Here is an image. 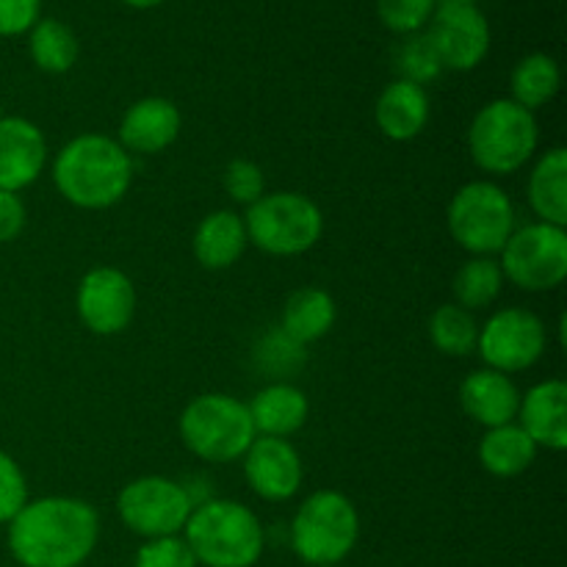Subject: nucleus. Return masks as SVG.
I'll list each match as a JSON object with an SVG mask.
<instances>
[{
	"mask_svg": "<svg viewBox=\"0 0 567 567\" xmlns=\"http://www.w3.org/2000/svg\"><path fill=\"white\" fill-rule=\"evenodd\" d=\"M255 360L271 377H291L305 365V347L288 338L280 327L266 332L255 347Z\"/></svg>",
	"mask_w": 567,
	"mask_h": 567,
	"instance_id": "nucleus-30",
	"label": "nucleus"
},
{
	"mask_svg": "<svg viewBox=\"0 0 567 567\" xmlns=\"http://www.w3.org/2000/svg\"><path fill=\"white\" fill-rule=\"evenodd\" d=\"M28 504V482L11 454L0 449V524H9Z\"/></svg>",
	"mask_w": 567,
	"mask_h": 567,
	"instance_id": "nucleus-34",
	"label": "nucleus"
},
{
	"mask_svg": "<svg viewBox=\"0 0 567 567\" xmlns=\"http://www.w3.org/2000/svg\"><path fill=\"white\" fill-rule=\"evenodd\" d=\"M449 233L471 255L493 258L515 233V205L498 183H465L446 210Z\"/></svg>",
	"mask_w": 567,
	"mask_h": 567,
	"instance_id": "nucleus-8",
	"label": "nucleus"
},
{
	"mask_svg": "<svg viewBox=\"0 0 567 567\" xmlns=\"http://www.w3.org/2000/svg\"><path fill=\"white\" fill-rule=\"evenodd\" d=\"M247 227H244V216H238L236 210H214V214L205 216L197 225L194 233V258L203 269L221 271L230 269L233 264H238V258L247 249Z\"/></svg>",
	"mask_w": 567,
	"mask_h": 567,
	"instance_id": "nucleus-20",
	"label": "nucleus"
},
{
	"mask_svg": "<svg viewBox=\"0 0 567 567\" xmlns=\"http://www.w3.org/2000/svg\"><path fill=\"white\" fill-rule=\"evenodd\" d=\"M435 9L437 0H377V14L382 25L399 37L421 33V28L430 25Z\"/></svg>",
	"mask_w": 567,
	"mask_h": 567,
	"instance_id": "nucleus-31",
	"label": "nucleus"
},
{
	"mask_svg": "<svg viewBox=\"0 0 567 567\" xmlns=\"http://www.w3.org/2000/svg\"><path fill=\"white\" fill-rule=\"evenodd\" d=\"M221 181H225L227 197L238 205H252L264 197V172L247 158L230 161Z\"/></svg>",
	"mask_w": 567,
	"mask_h": 567,
	"instance_id": "nucleus-33",
	"label": "nucleus"
},
{
	"mask_svg": "<svg viewBox=\"0 0 567 567\" xmlns=\"http://www.w3.org/2000/svg\"><path fill=\"white\" fill-rule=\"evenodd\" d=\"M441 3H471V6H476V0H437V6Z\"/></svg>",
	"mask_w": 567,
	"mask_h": 567,
	"instance_id": "nucleus-38",
	"label": "nucleus"
},
{
	"mask_svg": "<svg viewBox=\"0 0 567 567\" xmlns=\"http://www.w3.org/2000/svg\"><path fill=\"white\" fill-rule=\"evenodd\" d=\"M374 120L382 136L391 142H410L430 122V94L424 86L410 81H393L380 92L374 105Z\"/></svg>",
	"mask_w": 567,
	"mask_h": 567,
	"instance_id": "nucleus-19",
	"label": "nucleus"
},
{
	"mask_svg": "<svg viewBox=\"0 0 567 567\" xmlns=\"http://www.w3.org/2000/svg\"><path fill=\"white\" fill-rule=\"evenodd\" d=\"M42 0H0V37H22L39 22Z\"/></svg>",
	"mask_w": 567,
	"mask_h": 567,
	"instance_id": "nucleus-35",
	"label": "nucleus"
},
{
	"mask_svg": "<svg viewBox=\"0 0 567 567\" xmlns=\"http://www.w3.org/2000/svg\"><path fill=\"white\" fill-rule=\"evenodd\" d=\"M360 537V515L338 491H316L291 520V546L310 567H336L352 554Z\"/></svg>",
	"mask_w": 567,
	"mask_h": 567,
	"instance_id": "nucleus-6",
	"label": "nucleus"
},
{
	"mask_svg": "<svg viewBox=\"0 0 567 567\" xmlns=\"http://www.w3.org/2000/svg\"><path fill=\"white\" fill-rule=\"evenodd\" d=\"M540 144V127L532 111L515 100H493L476 111L468 127L474 164L487 175H515L529 164Z\"/></svg>",
	"mask_w": 567,
	"mask_h": 567,
	"instance_id": "nucleus-4",
	"label": "nucleus"
},
{
	"mask_svg": "<svg viewBox=\"0 0 567 567\" xmlns=\"http://www.w3.org/2000/svg\"><path fill=\"white\" fill-rule=\"evenodd\" d=\"M100 537L92 504L70 496L28 502L9 520V551L22 567H81Z\"/></svg>",
	"mask_w": 567,
	"mask_h": 567,
	"instance_id": "nucleus-1",
	"label": "nucleus"
},
{
	"mask_svg": "<svg viewBox=\"0 0 567 567\" xmlns=\"http://www.w3.org/2000/svg\"><path fill=\"white\" fill-rule=\"evenodd\" d=\"M244 476L264 502H288L302 487V457L286 437L258 435L244 454Z\"/></svg>",
	"mask_w": 567,
	"mask_h": 567,
	"instance_id": "nucleus-14",
	"label": "nucleus"
},
{
	"mask_svg": "<svg viewBox=\"0 0 567 567\" xmlns=\"http://www.w3.org/2000/svg\"><path fill=\"white\" fill-rule=\"evenodd\" d=\"M460 404L471 421L485 430H496L518 419L520 391L502 371L480 369L465 377L460 385Z\"/></svg>",
	"mask_w": 567,
	"mask_h": 567,
	"instance_id": "nucleus-17",
	"label": "nucleus"
},
{
	"mask_svg": "<svg viewBox=\"0 0 567 567\" xmlns=\"http://www.w3.org/2000/svg\"><path fill=\"white\" fill-rule=\"evenodd\" d=\"M28 50H31L33 64L50 75H64L75 66L81 55L75 31L61 20H39L28 31Z\"/></svg>",
	"mask_w": 567,
	"mask_h": 567,
	"instance_id": "nucleus-26",
	"label": "nucleus"
},
{
	"mask_svg": "<svg viewBox=\"0 0 567 567\" xmlns=\"http://www.w3.org/2000/svg\"><path fill=\"white\" fill-rule=\"evenodd\" d=\"M502 275L520 291H554L567 277V233L565 227L535 225L515 227L502 249Z\"/></svg>",
	"mask_w": 567,
	"mask_h": 567,
	"instance_id": "nucleus-9",
	"label": "nucleus"
},
{
	"mask_svg": "<svg viewBox=\"0 0 567 567\" xmlns=\"http://www.w3.org/2000/svg\"><path fill=\"white\" fill-rule=\"evenodd\" d=\"M548 347V330L532 310L524 308H504L493 313L485 324L480 327V349L487 369L502 371V374H515L526 371L543 358Z\"/></svg>",
	"mask_w": 567,
	"mask_h": 567,
	"instance_id": "nucleus-11",
	"label": "nucleus"
},
{
	"mask_svg": "<svg viewBox=\"0 0 567 567\" xmlns=\"http://www.w3.org/2000/svg\"><path fill=\"white\" fill-rule=\"evenodd\" d=\"M133 567H197V559L183 537H155L138 548Z\"/></svg>",
	"mask_w": 567,
	"mask_h": 567,
	"instance_id": "nucleus-32",
	"label": "nucleus"
},
{
	"mask_svg": "<svg viewBox=\"0 0 567 567\" xmlns=\"http://www.w3.org/2000/svg\"><path fill=\"white\" fill-rule=\"evenodd\" d=\"M537 460V446L518 424H504L487 430L480 441V463L487 474L498 480H513L524 474Z\"/></svg>",
	"mask_w": 567,
	"mask_h": 567,
	"instance_id": "nucleus-24",
	"label": "nucleus"
},
{
	"mask_svg": "<svg viewBox=\"0 0 567 567\" xmlns=\"http://www.w3.org/2000/svg\"><path fill=\"white\" fill-rule=\"evenodd\" d=\"M181 111L166 97H142L125 111L116 142L131 155H158L181 133Z\"/></svg>",
	"mask_w": 567,
	"mask_h": 567,
	"instance_id": "nucleus-16",
	"label": "nucleus"
},
{
	"mask_svg": "<svg viewBox=\"0 0 567 567\" xmlns=\"http://www.w3.org/2000/svg\"><path fill=\"white\" fill-rule=\"evenodd\" d=\"M532 210L546 225H567V153L565 147L546 150L529 175Z\"/></svg>",
	"mask_w": 567,
	"mask_h": 567,
	"instance_id": "nucleus-23",
	"label": "nucleus"
},
{
	"mask_svg": "<svg viewBox=\"0 0 567 567\" xmlns=\"http://www.w3.org/2000/svg\"><path fill=\"white\" fill-rule=\"evenodd\" d=\"M125 6H131V9H155V6H161L164 0H122Z\"/></svg>",
	"mask_w": 567,
	"mask_h": 567,
	"instance_id": "nucleus-37",
	"label": "nucleus"
},
{
	"mask_svg": "<svg viewBox=\"0 0 567 567\" xmlns=\"http://www.w3.org/2000/svg\"><path fill=\"white\" fill-rule=\"evenodd\" d=\"M396 70L402 81L419 83V86H426L435 78H441L443 64L441 55H437L435 44L426 33H410L396 50Z\"/></svg>",
	"mask_w": 567,
	"mask_h": 567,
	"instance_id": "nucleus-29",
	"label": "nucleus"
},
{
	"mask_svg": "<svg viewBox=\"0 0 567 567\" xmlns=\"http://www.w3.org/2000/svg\"><path fill=\"white\" fill-rule=\"evenodd\" d=\"M197 565L252 567L264 554L258 515L230 498H208L192 509L183 529Z\"/></svg>",
	"mask_w": 567,
	"mask_h": 567,
	"instance_id": "nucleus-3",
	"label": "nucleus"
},
{
	"mask_svg": "<svg viewBox=\"0 0 567 567\" xmlns=\"http://www.w3.org/2000/svg\"><path fill=\"white\" fill-rule=\"evenodd\" d=\"M426 37L435 44L443 70H474V66H480L487 59V50H491L487 17L471 3L437 6Z\"/></svg>",
	"mask_w": 567,
	"mask_h": 567,
	"instance_id": "nucleus-12",
	"label": "nucleus"
},
{
	"mask_svg": "<svg viewBox=\"0 0 567 567\" xmlns=\"http://www.w3.org/2000/svg\"><path fill=\"white\" fill-rule=\"evenodd\" d=\"M338 319L336 299L324 291V288H299L286 299L282 308L280 330L297 343L308 347V343L319 341L332 330Z\"/></svg>",
	"mask_w": 567,
	"mask_h": 567,
	"instance_id": "nucleus-22",
	"label": "nucleus"
},
{
	"mask_svg": "<svg viewBox=\"0 0 567 567\" xmlns=\"http://www.w3.org/2000/svg\"><path fill=\"white\" fill-rule=\"evenodd\" d=\"M559 83H563V75H559L557 59L548 53H529L515 64L513 78H509V86H513L509 100L535 114L537 109L557 97Z\"/></svg>",
	"mask_w": 567,
	"mask_h": 567,
	"instance_id": "nucleus-25",
	"label": "nucleus"
},
{
	"mask_svg": "<svg viewBox=\"0 0 567 567\" xmlns=\"http://www.w3.org/2000/svg\"><path fill=\"white\" fill-rule=\"evenodd\" d=\"M247 238L266 255L293 258L319 244L324 216L310 197L297 192L264 194L244 216Z\"/></svg>",
	"mask_w": 567,
	"mask_h": 567,
	"instance_id": "nucleus-7",
	"label": "nucleus"
},
{
	"mask_svg": "<svg viewBox=\"0 0 567 567\" xmlns=\"http://www.w3.org/2000/svg\"><path fill=\"white\" fill-rule=\"evenodd\" d=\"M520 430L535 441L537 449L565 452L567 449V385L563 380L537 382L520 396Z\"/></svg>",
	"mask_w": 567,
	"mask_h": 567,
	"instance_id": "nucleus-18",
	"label": "nucleus"
},
{
	"mask_svg": "<svg viewBox=\"0 0 567 567\" xmlns=\"http://www.w3.org/2000/svg\"><path fill=\"white\" fill-rule=\"evenodd\" d=\"M504 282L507 280H504L502 266H498L496 258H480V255H474L454 275L452 293L457 299L454 305L471 310V313L482 308H491L502 297Z\"/></svg>",
	"mask_w": 567,
	"mask_h": 567,
	"instance_id": "nucleus-27",
	"label": "nucleus"
},
{
	"mask_svg": "<svg viewBox=\"0 0 567 567\" xmlns=\"http://www.w3.org/2000/svg\"><path fill=\"white\" fill-rule=\"evenodd\" d=\"M181 441L205 463H236L258 437L247 404L227 393H203L181 413Z\"/></svg>",
	"mask_w": 567,
	"mask_h": 567,
	"instance_id": "nucleus-5",
	"label": "nucleus"
},
{
	"mask_svg": "<svg viewBox=\"0 0 567 567\" xmlns=\"http://www.w3.org/2000/svg\"><path fill=\"white\" fill-rule=\"evenodd\" d=\"M53 183L61 197L83 210L120 203L133 183V158L116 138L83 133L55 155Z\"/></svg>",
	"mask_w": 567,
	"mask_h": 567,
	"instance_id": "nucleus-2",
	"label": "nucleus"
},
{
	"mask_svg": "<svg viewBox=\"0 0 567 567\" xmlns=\"http://www.w3.org/2000/svg\"><path fill=\"white\" fill-rule=\"evenodd\" d=\"M430 338L432 343H435L437 352L449 354V358H465V354L476 352L480 324H476L471 310L449 302V305H441V308L432 313Z\"/></svg>",
	"mask_w": 567,
	"mask_h": 567,
	"instance_id": "nucleus-28",
	"label": "nucleus"
},
{
	"mask_svg": "<svg viewBox=\"0 0 567 567\" xmlns=\"http://www.w3.org/2000/svg\"><path fill=\"white\" fill-rule=\"evenodd\" d=\"M255 432L264 437H288L308 421V396L288 382L266 385L247 404Z\"/></svg>",
	"mask_w": 567,
	"mask_h": 567,
	"instance_id": "nucleus-21",
	"label": "nucleus"
},
{
	"mask_svg": "<svg viewBox=\"0 0 567 567\" xmlns=\"http://www.w3.org/2000/svg\"><path fill=\"white\" fill-rule=\"evenodd\" d=\"M192 509L194 502L186 487L166 476H138L116 496L122 524L144 540L181 535Z\"/></svg>",
	"mask_w": 567,
	"mask_h": 567,
	"instance_id": "nucleus-10",
	"label": "nucleus"
},
{
	"mask_svg": "<svg viewBox=\"0 0 567 567\" xmlns=\"http://www.w3.org/2000/svg\"><path fill=\"white\" fill-rule=\"evenodd\" d=\"M25 219L28 210L20 194L0 192V244L14 241L22 233V227H25Z\"/></svg>",
	"mask_w": 567,
	"mask_h": 567,
	"instance_id": "nucleus-36",
	"label": "nucleus"
},
{
	"mask_svg": "<svg viewBox=\"0 0 567 567\" xmlns=\"http://www.w3.org/2000/svg\"><path fill=\"white\" fill-rule=\"evenodd\" d=\"M78 316L94 336H120L136 313V288L125 271L97 266L78 286Z\"/></svg>",
	"mask_w": 567,
	"mask_h": 567,
	"instance_id": "nucleus-13",
	"label": "nucleus"
},
{
	"mask_svg": "<svg viewBox=\"0 0 567 567\" xmlns=\"http://www.w3.org/2000/svg\"><path fill=\"white\" fill-rule=\"evenodd\" d=\"M48 142L31 120L0 116V192L20 194L42 175Z\"/></svg>",
	"mask_w": 567,
	"mask_h": 567,
	"instance_id": "nucleus-15",
	"label": "nucleus"
}]
</instances>
